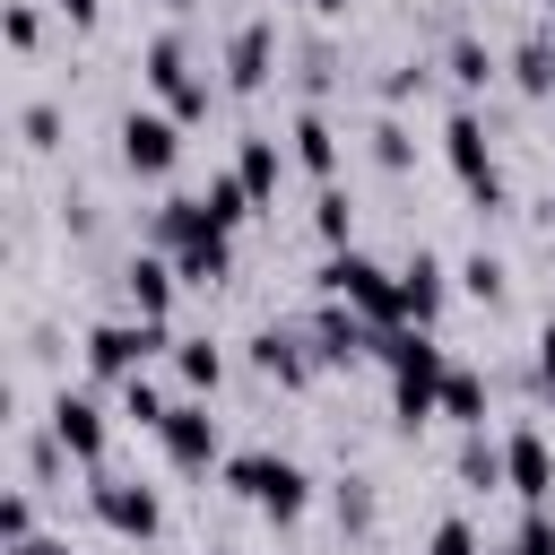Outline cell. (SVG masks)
I'll return each instance as SVG.
<instances>
[{
    "label": "cell",
    "instance_id": "obj_1",
    "mask_svg": "<svg viewBox=\"0 0 555 555\" xmlns=\"http://www.w3.org/2000/svg\"><path fill=\"white\" fill-rule=\"evenodd\" d=\"M373 356L390 364V416H399V425H425V416L442 408V382H451L442 338H434V330H382Z\"/></svg>",
    "mask_w": 555,
    "mask_h": 555
},
{
    "label": "cell",
    "instance_id": "obj_2",
    "mask_svg": "<svg viewBox=\"0 0 555 555\" xmlns=\"http://www.w3.org/2000/svg\"><path fill=\"white\" fill-rule=\"evenodd\" d=\"M225 486H234L243 503H260L278 529H295V520L312 512V477H304V460H286V451H225Z\"/></svg>",
    "mask_w": 555,
    "mask_h": 555
},
{
    "label": "cell",
    "instance_id": "obj_3",
    "mask_svg": "<svg viewBox=\"0 0 555 555\" xmlns=\"http://www.w3.org/2000/svg\"><path fill=\"white\" fill-rule=\"evenodd\" d=\"M321 295L347 304V312H364L373 330H408V312H399V269H382V260L356 251V243L321 260Z\"/></svg>",
    "mask_w": 555,
    "mask_h": 555
},
{
    "label": "cell",
    "instance_id": "obj_4",
    "mask_svg": "<svg viewBox=\"0 0 555 555\" xmlns=\"http://www.w3.org/2000/svg\"><path fill=\"white\" fill-rule=\"evenodd\" d=\"M139 78H147V87L165 95V113H173L182 130H191V121H208V104H217V87H208V69L191 61V43H182V35H156V43H147V69H139Z\"/></svg>",
    "mask_w": 555,
    "mask_h": 555
},
{
    "label": "cell",
    "instance_id": "obj_5",
    "mask_svg": "<svg viewBox=\"0 0 555 555\" xmlns=\"http://www.w3.org/2000/svg\"><path fill=\"white\" fill-rule=\"evenodd\" d=\"M442 156H451V173H460V191L494 217L503 208V165H494V147H486V121H477V104H451L442 113Z\"/></svg>",
    "mask_w": 555,
    "mask_h": 555
},
{
    "label": "cell",
    "instance_id": "obj_6",
    "mask_svg": "<svg viewBox=\"0 0 555 555\" xmlns=\"http://www.w3.org/2000/svg\"><path fill=\"white\" fill-rule=\"evenodd\" d=\"M156 347H173V330H165V321H95V330H87V373L121 390V382H139V373H147V356H156Z\"/></svg>",
    "mask_w": 555,
    "mask_h": 555
},
{
    "label": "cell",
    "instance_id": "obj_7",
    "mask_svg": "<svg viewBox=\"0 0 555 555\" xmlns=\"http://www.w3.org/2000/svg\"><path fill=\"white\" fill-rule=\"evenodd\" d=\"M87 512H95L113 538H139V546L165 529V503H156V486H139V477H113V468H95V477H87Z\"/></svg>",
    "mask_w": 555,
    "mask_h": 555
},
{
    "label": "cell",
    "instance_id": "obj_8",
    "mask_svg": "<svg viewBox=\"0 0 555 555\" xmlns=\"http://www.w3.org/2000/svg\"><path fill=\"white\" fill-rule=\"evenodd\" d=\"M43 425H52V442H61V451H69V460H78L87 477L104 468V451H113V416H104V408H95L87 390H52Z\"/></svg>",
    "mask_w": 555,
    "mask_h": 555
},
{
    "label": "cell",
    "instance_id": "obj_9",
    "mask_svg": "<svg viewBox=\"0 0 555 555\" xmlns=\"http://www.w3.org/2000/svg\"><path fill=\"white\" fill-rule=\"evenodd\" d=\"M156 442H165V460H173L182 477H208V468H225V425H217L199 399H173V416L156 425Z\"/></svg>",
    "mask_w": 555,
    "mask_h": 555
},
{
    "label": "cell",
    "instance_id": "obj_10",
    "mask_svg": "<svg viewBox=\"0 0 555 555\" xmlns=\"http://www.w3.org/2000/svg\"><path fill=\"white\" fill-rule=\"evenodd\" d=\"M121 165H130L139 182L173 173V165H182V121L156 113V104H130V113H121Z\"/></svg>",
    "mask_w": 555,
    "mask_h": 555
},
{
    "label": "cell",
    "instance_id": "obj_11",
    "mask_svg": "<svg viewBox=\"0 0 555 555\" xmlns=\"http://www.w3.org/2000/svg\"><path fill=\"white\" fill-rule=\"evenodd\" d=\"M269 78H278V17H243L225 35V87L234 95H260Z\"/></svg>",
    "mask_w": 555,
    "mask_h": 555
},
{
    "label": "cell",
    "instance_id": "obj_12",
    "mask_svg": "<svg viewBox=\"0 0 555 555\" xmlns=\"http://www.w3.org/2000/svg\"><path fill=\"white\" fill-rule=\"evenodd\" d=\"M251 364H260L269 382L304 390V382L321 373V347H312V330H286V321H269V330H251Z\"/></svg>",
    "mask_w": 555,
    "mask_h": 555
},
{
    "label": "cell",
    "instance_id": "obj_13",
    "mask_svg": "<svg viewBox=\"0 0 555 555\" xmlns=\"http://www.w3.org/2000/svg\"><path fill=\"white\" fill-rule=\"evenodd\" d=\"M503 486H512L520 503H546V494H555V451H546L538 425H512V434H503Z\"/></svg>",
    "mask_w": 555,
    "mask_h": 555
},
{
    "label": "cell",
    "instance_id": "obj_14",
    "mask_svg": "<svg viewBox=\"0 0 555 555\" xmlns=\"http://www.w3.org/2000/svg\"><path fill=\"white\" fill-rule=\"evenodd\" d=\"M442 304H451V269H442L434 251H408V260H399V312H408V330H434Z\"/></svg>",
    "mask_w": 555,
    "mask_h": 555
},
{
    "label": "cell",
    "instance_id": "obj_15",
    "mask_svg": "<svg viewBox=\"0 0 555 555\" xmlns=\"http://www.w3.org/2000/svg\"><path fill=\"white\" fill-rule=\"evenodd\" d=\"M173 286H182V278H173V260H165V251H130V260H121L130 321H165V312H173Z\"/></svg>",
    "mask_w": 555,
    "mask_h": 555
},
{
    "label": "cell",
    "instance_id": "obj_16",
    "mask_svg": "<svg viewBox=\"0 0 555 555\" xmlns=\"http://www.w3.org/2000/svg\"><path fill=\"white\" fill-rule=\"evenodd\" d=\"M286 156H295V165H304L321 191L338 182V130H330V113H321V104H304V113L286 121Z\"/></svg>",
    "mask_w": 555,
    "mask_h": 555
},
{
    "label": "cell",
    "instance_id": "obj_17",
    "mask_svg": "<svg viewBox=\"0 0 555 555\" xmlns=\"http://www.w3.org/2000/svg\"><path fill=\"white\" fill-rule=\"evenodd\" d=\"M286 147L269 139V130H251L243 147H234V173H243V191H251V208H278V182H286Z\"/></svg>",
    "mask_w": 555,
    "mask_h": 555
},
{
    "label": "cell",
    "instance_id": "obj_18",
    "mask_svg": "<svg viewBox=\"0 0 555 555\" xmlns=\"http://www.w3.org/2000/svg\"><path fill=\"white\" fill-rule=\"evenodd\" d=\"M225 269H234V234H199V243L173 251V278H182V286H217Z\"/></svg>",
    "mask_w": 555,
    "mask_h": 555
},
{
    "label": "cell",
    "instance_id": "obj_19",
    "mask_svg": "<svg viewBox=\"0 0 555 555\" xmlns=\"http://www.w3.org/2000/svg\"><path fill=\"white\" fill-rule=\"evenodd\" d=\"M494 69H503V61H494V52L477 43V35H460V43L442 52V78H451L460 95H486V87H494Z\"/></svg>",
    "mask_w": 555,
    "mask_h": 555
},
{
    "label": "cell",
    "instance_id": "obj_20",
    "mask_svg": "<svg viewBox=\"0 0 555 555\" xmlns=\"http://www.w3.org/2000/svg\"><path fill=\"white\" fill-rule=\"evenodd\" d=\"M165 356H173L182 390H217V382H225V356H217V338H173Z\"/></svg>",
    "mask_w": 555,
    "mask_h": 555
},
{
    "label": "cell",
    "instance_id": "obj_21",
    "mask_svg": "<svg viewBox=\"0 0 555 555\" xmlns=\"http://www.w3.org/2000/svg\"><path fill=\"white\" fill-rule=\"evenodd\" d=\"M503 69H512V87H520V95H555V43H546V35L512 43V61H503Z\"/></svg>",
    "mask_w": 555,
    "mask_h": 555
},
{
    "label": "cell",
    "instance_id": "obj_22",
    "mask_svg": "<svg viewBox=\"0 0 555 555\" xmlns=\"http://www.w3.org/2000/svg\"><path fill=\"white\" fill-rule=\"evenodd\" d=\"M442 416H451L460 434H477V425H486V382H477L468 364H451V382H442Z\"/></svg>",
    "mask_w": 555,
    "mask_h": 555
},
{
    "label": "cell",
    "instance_id": "obj_23",
    "mask_svg": "<svg viewBox=\"0 0 555 555\" xmlns=\"http://www.w3.org/2000/svg\"><path fill=\"white\" fill-rule=\"evenodd\" d=\"M312 234H321L330 251H347V243H356V199H347L338 182H330V191L312 199Z\"/></svg>",
    "mask_w": 555,
    "mask_h": 555
},
{
    "label": "cell",
    "instance_id": "obj_24",
    "mask_svg": "<svg viewBox=\"0 0 555 555\" xmlns=\"http://www.w3.org/2000/svg\"><path fill=\"white\" fill-rule=\"evenodd\" d=\"M460 486H503V442H486V425L477 434H460Z\"/></svg>",
    "mask_w": 555,
    "mask_h": 555
},
{
    "label": "cell",
    "instance_id": "obj_25",
    "mask_svg": "<svg viewBox=\"0 0 555 555\" xmlns=\"http://www.w3.org/2000/svg\"><path fill=\"white\" fill-rule=\"evenodd\" d=\"M199 199H208V217H217L225 234L251 217V191H243V173H234V165H225V173H208V191H199Z\"/></svg>",
    "mask_w": 555,
    "mask_h": 555
},
{
    "label": "cell",
    "instance_id": "obj_26",
    "mask_svg": "<svg viewBox=\"0 0 555 555\" xmlns=\"http://www.w3.org/2000/svg\"><path fill=\"white\" fill-rule=\"evenodd\" d=\"M121 416H130V425H147V434H156V425H165V416H173V399H165V390H156V382H147V373H139V382H121Z\"/></svg>",
    "mask_w": 555,
    "mask_h": 555
},
{
    "label": "cell",
    "instance_id": "obj_27",
    "mask_svg": "<svg viewBox=\"0 0 555 555\" xmlns=\"http://www.w3.org/2000/svg\"><path fill=\"white\" fill-rule=\"evenodd\" d=\"M330 503H338V529H347V538H364V529H373V486H364V477H338V486H330Z\"/></svg>",
    "mask_w": 555,
    "mask_h": 555
},
{
    "label": "cell",
    "instance_id": "obj_28",
    "mask_svg": "<svg viewBox=\"0 0 555 555\" xmlns=\"http://www.w3.org/2000/svg\"><path fill=\"white\" fill-rule=\"evenodd\" d=\"M494 555H555V512H546V503H529V512H520V529H512V546H494Z\"/></svg>",
    "mask_w": 555,
    "mask_h": 555
},
{
    "label": "cell",
    "instance_id": "obj_29",
    "mask_svg": "<svg viewBox=\"0 0 555 555\" xmlns=\"http://www.w3.org/2000/svg\"><path fill=\"white\" fill-rule=\"evenodd\" d=\"M364 139H373V165H390V173H408V156H416V139H408V130H399L390 113H382V121H373Z\"/></svg>",
    "mask_w": 555,
    "mask_h": 555
},
{
    "label": "cell",
    "instance_id": "obj_30",
    "mask_svg": "<svg viewBox=\"0 0 555 555\" xmlns=\"http://www.w3.org/2000/svg\"><path fill=\"white\" fill-rule=\"evenodd\" d=\"M460 286H468L477 304H503V260H494V251H468V260H460Z\"/></svg>",
    "mask_w": 555,
    "mask_h": 555
},
{
    "label": "cell",
    "instance_id": "obj_31",
    "mask_svg": "<svg viewBox=\"0 0 555 555\" xmlns=\"http://www.w3.org/2000/svg\"><path fill=\"white\" fill-rule=\"evenodd\" d=\"M425 555H477V520L468 512H442L434 538H425Z\"/></svg>",
    "mask_w": 555,
    "mask_h": 555
},
{
    "label": "cell",
    "instance_id": "obj_32",
    "mask_svg": "<svg viewBox=\"0 0 555 555\" xmlns=\"http://www.w3.org/2000/svg\"><path fill=\"white\" fill-rule=\"evenodd\" d=\"M35 35H43V9L35 0H9V52H35Z\"/></svg>",
    "mask_w": 555,
    "mask_h": 555
},
{
    "label": "cell",
    "instance_id": "obj_33",
    "mask_svg": "<svg viewBox=\"0 0 555 555\" xmlns=\"http://www.w3.org/2000/svg\"><path fill=\"white\" fill-rule=\"evenodd\" d=\"M17 130H26V147H61V113H52V104H26Z\"/></svg>",
    "mask_w": 555,
    "mask_h": 555
},
{
    "label": "cell",
    "instance_id": "obj_34",
    "mask_svg": "<svg viewBox=\"0 0 555 555\" xmlns=\"http://www.w3.org/2000/svg\"><path fill=\"white\" fill-rule=\"evenodd\" d=\"M0 538H9V546H17V538H35V494H26V486L0 503Z\"/></svg>",
    "mask_w": 555,
    "mask_h": 555
},
{
    "label": "cell",
    "instance_id": "obj_35",
    "mask_svg": "<svg viewBox=\"0 0 555 555\" xmlns=\"http://www.w3.org/2000/svg\"><path fill=\"white\" fill-rule=\"evenodd\" d=\"M529 364H538V390H555V321L538 330V356H529Z\"/></svg>",
    "mask_w": 555,
    "mask_h": 555
},
{
    "label": "cell",
    "instance_id": "obj_36",
    "mask_svg": "<svg viewBox=\"0 0 555 555\" xmlns=\"http://www.w3.org/2000/svg\"><path fill=\"white\" fill-rule=\"evenodd\" d=\"M52 9H61L69 26H95V17H104V0H52Z\"/></svg>",
    "mask_w": 555,
    "mask_h": 555
},
{
    "label": "cell",
    "instance_id": "obj_37",
    "mask_svg": "<svg viewBox=\"0 0 555 555\" xmlns=\"http://www.w3.org/2000/svg\"><path fill=\"white\" fill-rule=\"evenodd\" d=\"M9 555H69V546H61V538H43V529H35V538H17V546H9Z\"/></svg>",
    "mask_w": 555,
    "mask_h": 555
},
{
    "label": "cell",
    "instance_id": "obj_38",
    "mask_svg": "<svg viewBox=\"0 0 555 555\" xmlns=\"http://www.w3.org/2000/svg\"><path fill=\"white\" fill-rule=\"evenodd\" d=\"M538 225H546V234H555V191H546V199H538Z\"/></svg>",
    "mask_w": 555,
    "mask_h": 555
},
{
    "label": "cell",
    "instance_id": "obj_39",
    "mask_svg": "<svg viewBox=\"0 0 555 555\" xmlns=\"http://www.w3.org/2000/svg\"><path fill=\"white\" fill-rule=\"evenodd\" d=\"M304 9H321V17H338V9H347V0H304Z\"/></svg>",
    "mask_w": 555,
    "mask_h": 555
},
{
    "label": "cell",
    "instance_id": "obj_40",
    "mask_svg": "<svg viewBox=\"0 0 555 555\" xmlns=\"http://www.w3.org/2000/svg\"><path fill=\"white\" fill-rule=\"evenodd\" d=\"M546 43H555V9H546Z\"/></svg>",
    "mask_w": 555,
    "mask_h": 555
},
{
    "label": "cell",
    "instance_id": "obj_41",
    "mask_svg": "<svg viewBox=\"0 0 555 555\" xmlns=\"http://www.w3.org/2000/svg\"><path fill=\"white\" fill-rule=\"evenodd\" d=\"M165 9H191V0H165Z\"/></svg>",
    "mask_w": 555,
    "mask_h": 555
},
{
    "label": "cell",
    "instance_id": "obj_42",
    "mask_svg": "<svg viewBox=\"0 0 555 555\" xmlns=\"http://www.w3.org/2000/svg\"><path fill=\"white\" fill-rule=\"evenodd\" d=\"M208 555H225V546H208Z\"/></svg>",
    "mask_w": 555,
    "mask_h": 555
},
{
    "label": "cell",
    "instance_id": "obj_43",
    "mask_svg": "<svg viewBox=\"0 0 555 555\" xmlns=\"http://www.w3.org/2000/svg\"><path fill=\"white\" fill-rule=\"evenodd\" d=\"M546 9H555V0H546Z\"/></svg>",
    "mask_w": 555,
    "mask_h": 555
}]
</instances>
